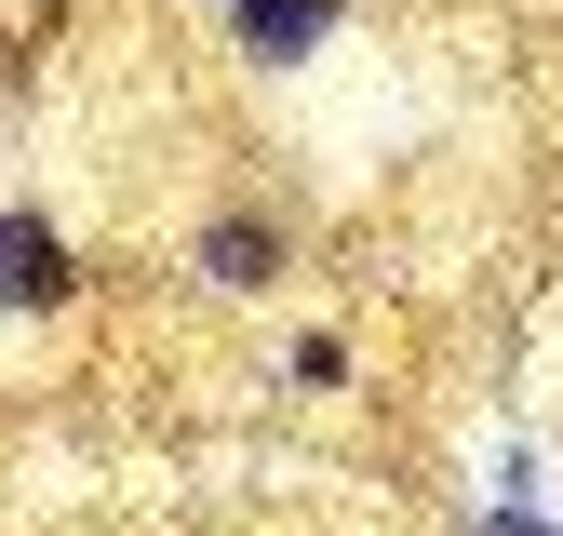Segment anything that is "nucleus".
I'll use <instances>...</instances> for the list:
<instances>
[{
  "label": "nucleus",
  "mask_w": 563,
  "mask_h": 536,
  "mask_svg": "<svg viewBox=\"0 0 563 536\" xmlns=\"http://www.w3.org/2000/svg\"><path fill=\"white\" fill-rule=\"evenodd\" d=\"M483 536H550V523H537V496H483Z\"/></svg>",
  "instance_id": "obj_5"
},
{
  "label": "nucleus",
  "mask_w": 563,
  "mask_h": 536,
  "mask_svg": "<svg viewBox=\"0 0 563 536\" xmlns=\"http://www.w3.org/2000/svg\"><path fill=\"white\" fill-rule=\"evenodd\" d=\"M229 27H242L255 67H309L335 41V0H229Z\"/></svg>",
  "instance_id": "obj_3"
},
{
  "label": "nucleus",
  "mask_w": 563,
  "mask_h": 536,
  "mask_svg": "<svg viewBox=\"0 0 563 536\" xmlns=\"http://www.w3.org/2000/svg\"><path fill=\"white\" fill-rule=\"evenodd\" d=\"M282 376H296L309 402H335V389H349V335H296V349H282Z\"/></svg>",
  "instance_id": "obj_4"
},
{
  "label": "nucleus",
  "mask_w": 563,
  "mask_h": 536,
  "mask_svg": "<svg viewBox=\"0 0 563 536\" xmlns=\"http://www.w3.org/2000/svg\"><path fill=\"white\" fill-rule=\"evenodd\" d=\"M27 27H67V0H27Z\"/></svg>",
  "instance_id": "obj_6"
},
{
  "label": "nucleus",
  "mask_w": 563,
  "mask_h": 536,
  "mask_svg": "<svg viewBox=\"0 0 563 536\" xmlns=\"http://www.w3.org/2000/svg\"><path fill=\"white\" fill-rule=\"evenodd\" d=\"M67 295H81V255H67V228L54 215H0V309L14 322H67Z\"/></svg>",
  "instance_id": "obj_2"
},
{
  "label": "nucleus",
  "mask_w": 563,
  "mask_h": 536,
  "mask_svg": "<svg viewBox=\"0 0 563 536\" xmlns=\"http://www.w3.org/2000/svg\"><path fill=\"white\" fill-rule=\"evenodd\" d=\"M188 268L216 295H282V268H296V228L268 215V201H216L201 215V242H188Z\"/></svg>",
  "instance_id": "obj_1"
}]
</instances>
